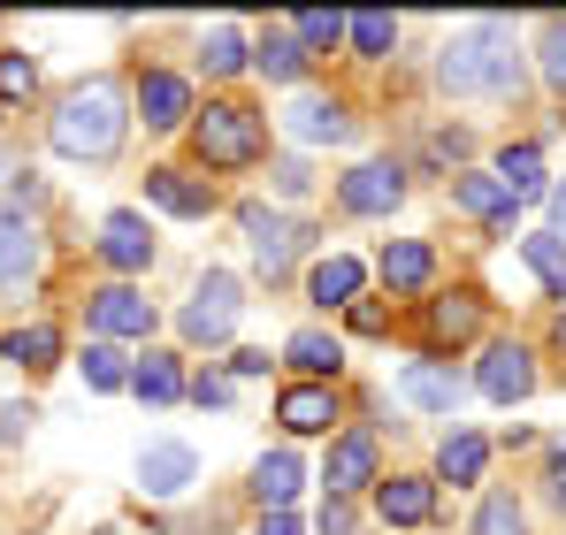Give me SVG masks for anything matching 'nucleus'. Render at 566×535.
<instances>
[{
    "label": "nucleus",
    "mask_w": 566,
    "mask_h": 535,
    "mask_svg": "<svg viewBox=\"0 0 566 535\" xmlns=\"http://www.w3.org/2000/svg\"><path fill=\"white\" fill-rule=\"evenodd\" d=\"M437 85L452 99H521V39L505 15H474L437 54Z\"/></svg>",
    "instance_id": "1"
},
{
    "label": "nucleus",
    "mask_w": 566,
    "mask_h": 535,
    "mask_svg": "<svg viewBox=\"0 0 566 535\" xmlns=\"http://www.w3.org/2000/svg\"><path fill=\"white\" fill-rule=\"evenodd\" d=\"M54 154L70 161H115L123 138H130V115H123V85L115 77H85L54 99V123H46Z\"/></svg>",
    "instance_id": "2"
},
{
    "label": "nucleus",
    "mask_w": 566,
    "mask_h": 535,
    "mask_svg": "<svg viewBox=\"0 0 566 535\" xmlns=\"http://www.w3.org/2000/svg\"><path fill=\"white\" fill-rule=\"evenodd\" d=\"M191 146L207 169H253L269 154V123L245 99H207V107H191Z\"/></svg>",
    "instance_id": "3"
},
{
    "label": "nucleus",
    "mask_w": 566,
    "mask_h": 535,
    "mask_svg": "<svg viewBox=\"0 0 566 535\" xmlns=\"http://www.w3.org/2000/svg\"><path fill=\"white\" fill-rule=\"evenodd\" d=\"M238 314H245V283H238L230 268H207L199 291L185 298V314H177V329H185L191 345H222V337L238 329Z\"/></svg>",
    "instance_id": "4"
},
{
    "label": "nucleus",
    "mask_w": 566,
    "mask_h": 535,
    "mask_svg": "<svg viewBox=\"0 0 566 535\" xmlns=\"http://www.w3.org/2000/svg\"><path fill=\"white\" fill-rule=\"evenodd\" d=\"M85 322H93L99 345H115V337H154V298L138 291V283H99L93 298H85Z\"/></svg>",
    "instance_id": "5"
},
{
    "label": "nucleus",
    "mask_w": 566,
    "mask_h": 535,
    "mask_svg": "<svg viewBox=\"0 0 566 535\" xmlns=\"http://www.w3.org/2000/svg\"><path fill=\"white\" fill-rule=\"evenodd\" d=\"M238 222H245V245H253V268H261L269 283H276L283 268H291L298 253H306V230H298V222H283L276 207H238Z\"/></svg>",
    "instance_id": "6"
},
{
    "label": "nucleus",
    "mask_w": 566,
    "mask_h": 535,
    "mask_svg": "<svg viewBox=\"0 0 566 535\" xmlns=\"http://www.w3.org/2000/svg\"><path fill=\"white\" fill-rule=\"evenodd\" d=\"M460 398H468V382H460L444 359L398 367V406H413V413H460Z\"/></svg>",
    "instance_id": "7"
},
{
    "label": "nucleus",
    "mask_w": 566,
    "mask_h": 535,
    "mask_svg": "<svg viewBox=\"0 0 566 535\" xmlns=\"http://www.w3.org/2000/svg\"><path fill=\"white\" fill-rule=\"evenodd\" d=\"M99 261L115 268V275H146L154 268V230H146V214H130V207H115L107 222H99Z\"/></svg>",
    "instance_id": "8"
},
{
    "label": "nucleus",
    "mask_w": 566,
    "mask_h": 535,
    "mask_svg": "<svg viewBox=\"0 0 566 535\" xmlns=\"http://www.w3.org/2000/svg\"><path fill=\"white\" fill-rule=\"evenodd\" d=\"M283 130H291L298 146H345V138H353V115H345V99L298 92V99L283 107Z\"/></svg>",
    "instance_id": "9"
},
{
    "label": "nucleus",
    "mask_w": 566,
    "mask_h": 535,
    "mask_svg": "<svg viewBox=\"0 0 566 535\" xmlns=\"http://www.w3.org/2000/svg\"><path fill=\"white\" fill-rule=\"evenodd\" d=\"M398 199H406V169L398 161H360L353 177L337 183V207L345 214H390Z\"/></svg>",
    "instance_id": "10"
},
{
    "label": "nucleus",
    "mask_w": 566,
    "mask_h": 535,
    "mask_svg": "<svg viewBox=\"0 0 566 535\" xmlns=\"http://www.w3.org/2000/svg\"><path fill=\"white\" fill-rule=\"evenodd\" d=\"M474 382H482V398H497V406H521V398L536 390V353H528V345H490Z\"/></svg>",
    "instance_id": "11"
},
{
    "label": "nucleus",
    "mask_w": 566,
    "mask_h": 535,
    "mask_svg": "<svg viewBox=\"0 0 566 535\" xmlns=\"http://www.w3.org/2000/svg\"><path fill=\"white\" fill-rule=\"evenodd\" d=\"M138 115H146V130H185L191 123V85L177 70H138Z\"/></svg>",
    "instance_id": "12"
},
{
    "label": "nucleus",
    "mask_w": 566,
    "mask_h": 535,
    "mask_svg": "<svg viewBox=\"0 0 566 535\" xmlns=\"http://www.w3.org/2000/svg\"><path fill=\"white\" fill-rule=\"evenodd\" d=\"M452 207H460V214H474V222H490L497 238H513V214H521V199H513L497 177H482V169L452 177Z\"/></svg>",
    "instance_id": "13"
},
{
    "label": "nucleus",
    "mask_w": 566,
    "mask_h": 535,
    "mask_svg": "<svg viewBox=\"0 0 566 535\" xmlns=\"http://www.w3.org/2000/svg\"><path fill=\"white\" fill-rule=\"evenodd\" d=\"M199 482V451L191 444H146L138 451V490L146 497H185Z\"/></svg>",
    "instance_id": "14"
},
{
    "label": "nucleus",
    "mask_w": 566,
    "mask_h": 535,
    "mask_svg": "<svg viewBox=\"0 0 566 535\" xmlns=\"http://www.w3.org/2000/svg\"><path fill=\"white\" fill-rule=\"evenodd\" d=\"M322 482H329V497H353V490H376V437L368 429H353V437H337L329 444V466H322Z\"/></svg>",
    "instance_id": "15"
},
{
    "label": "nucleus",
    "mask_w": 566,
    "mask_h": 535,
    "mask_svg": "<svg viewBox=\"0 0 566 535\" xmlns=\"http://www.w3.org/2000/svg\"><path fill=\"white\" fill-rule=\"evenodd\" d=\"M276 421L291 437H329V429H337V390H329V382H291L276 398Z\"/></svg>",
    "instance_id": "16"
},
{
    "label": "nucleus",
    "mask_w": 566,
    "mask_h": 535,
    "mask_svg": "<svg viewBox=\"0 0 566 535\" xmlns=\"http://www.w3.org/2000/svg\"><path fill=\"white\" fill-rule=\"evenodd\" d=\"M376 513L390 521V528L437 521V482H429V474H390V482H376Z\"/></svg>",
    "instance_id": "17"
},
{
    "label": "nucleus",
    "mask_w": 566,
    "mask_h": 535,
    "mask_svg": "<svg viewBox=\"0 0 566 535\" xmlns=\"http://www.w3.org/2000/svg\"><path fill=\"white\" fill-rule=\"evenodd\" d=\"M306 62H314V54L291 39V23H269V31L253 39V70H261L269 85H298V77H306Z\"/></svg>",
    "instance_id": "18"
},
{
    "label": "nucleus",
    "mask_w": 566,
    "mask_h": 535,
    "mask_svg": "<svg viewBox=\"0 0 566 535\" xmlns=\"http://www.w3.org/2000/svg\"><path fill=\"white\" fill-rule=\"evenodd\" d=\"M360 283H368V268L353 261V253H329V261H314V275H306V298L329 314V306H353Z\"/></svg>",
    "instance_id": "19"
},
{
    "label": "nucleus",
    "mask_w": 566,
    "mask_h": 535,
    "mask_svg": "<svg viewBox=\"0 0 566 535\" xmlns=\"http://www.w3.org/2000/svg\"><path fill=\"white\" fill-rule=\"evenodd\" d=\"M474 329H482V298H474V291L437 298V306H429V359L444 353V345H468Z\"/></svg>",
    "instance_id": "20"
},
{
    "label": "nucleus",
    "mask_w": 566,
    "mask_h": 535,
    "mask_svg": "<svg viewBox=\"0 0 566 535\" xmlns=\"http://www.w3.org/2000/svg\"><path fill=\"white\" fill-rule=\"evenodd\" d=\"M376 275L390 283V291H429V275H437V253H429L421 238H390V245H382V261H376Z\"/></svg>",
    "instance_id": "21"
},
{
    "label": "nucleus",
    "mask_w": 566,
    "mask_h": 535,
    "mask_svg": "<svg viewBox=\"0 0 566 535\" xmlns=\"http://www.w3.org/2000/svg\"><path fill=\"white\" fill-rule=\"evenodd\" d=\"M146 199H154V207H169V214H185V222L214 214V191H207V183H191L185 169H146Z\"/></svg>",
    "instance_id": "22"
},
{
    "label": "nucleus",
    "mask_w": 566,
    "mask_h": 535,
    "mask_svg": "<svg viewBox=\"0 0 566 535\" xmlns=\"http://www.w3.org/2000/svg\"><path fill=\"white\" fill-rule=\"evenodd\" d=\"M298 482H306V466H298V451H261V466H253V497H261L269 513H291V497H298Z\"/></svg>",
    "instance_id": "23"
},
{
    "label": "nucleus",
    "mask_w": 566,
    "mask_h": 535,
    "mask_svg": "<svg viewBox=\"0 0 566 535\" xmlns=\"http://www.w3.org/2000/svg\"><path fill=\"white\" fill-rule=\"evenodd\" d=\"M283 359L306 375V382H329L337 367H345V345L329 337V329H291V345H283Z\"/></svg>",
    "instance_id": "24"
},
{
    "label": "nucleus",
    "mask_w": 566,
    "mask_h": 535,
    "mask_svg": "<svg viewBox=\"0 0 566 535\" xmlns=\"http://www.w3.org/2000/svg\"><path fill=\"white\" fill-rule=\"evenodd\" d=\"M39 261H46V253H39V230L8 214V222H0V283H31Z\"/></svg>",
    "instance_id": "25"
},
{
    "label": "nucleus",
    "mask_w": 566,
    "mask_h": 535,
    "mask_svg": "<svg viewBox=\"0 0 566 535\" xmlns=\"http://www.w3.org/2000/svg\"><path fill=\"white\" fill-rule=\"evenodd\" d=\"M130 390H138L146 406H177V398H185V367H177L169 353H146L138 367H130Z\"/></svg>",
    "instance_id": "26"
},
{
    "label": "nucleus",
    "mask_w": 566,
    "mask_h": 535,
    "mask_svg": "<svg viewBox=\"0 0 566 535\" xmlns=\"http://www.w3.org/2000/svg\"><path fill=\"white\" fill-rule=\"evenodd\" d=\"M0 353L15 359V367H54V359H62V329H54V322H23V329L0 337Z\"/></svg>",
    "instance_id": "27"
},
{
    "label": "nucleus",
    "mask_w": 566,
    "mask_h": 535,
    "mask_svg": "<svg viewBox=\"0 0 566 535\" xmlns=\"http://www.w3.org/2000/svg\"><path fill=\"white\" fill-rule=\"evenodd\" d=\"M482 466H490V444H482L474 429H452L444 451H437V474H444V482H482Z\"/></svg>",
    "instance_id": "28"
},
{
    "label": "nucleus",
    "mask_w": 566,
    "mask_h": 535,
    "mask_svg": "<svg viewBox=\"0 0 566 535\" xmlns=\"http://www.w3.org/2000/svg\"><path fill=\"white\" fill-rule=\"evenodd\" d=\"M490 177L505 183L513 199H536V191H544V146H505Z\"/></svg>",
    "instance_id": "29"
},
{
    "label": "nucleus",
    "mask_w": 566,
    "mask_h": 535,
    "mask_svg": "<svg viewBox=\"0 0 566 535\" xmlns=\"http://www.w3.org/2000/svg\"><path fill=\"white\" fill-rule=\"evenodd\" d=\"M345 39H353V54H360V62H382V54L398 46V15L360 8V15H345Z\"/></svg>",
    "instance_id": "30"
},
{
    "label": "nucleus",
    "mask_w": 566,
    "mask_h": 535,
    "mask_svg": "<svg viewBox=\"0 0 566 535\" xmlns=\"http://www.w3.org/2000/svg\"><path fill=\"white\" fill-rule=\"evenodd\" d=\"M521 261L536 268V283H544L552 298H566V245L552 238V230H536V238H521Z\"/></svg>",
    "instance_id": "31"
},
{
    "label": "nucleus",
    "mask_w": 566,
    "mask_h": 535,
    "mask_svg": "<svg viewBox=\"0 0 566 535\" xmlns=\"http://www.w3.org/2000/svg\"><path fill=\"white\" fill-rule=\"evenodd\" d=\"M468 535H528V513H521V497L513 490H490L482 505H474V528Z\"/></svg>",
    "instance_id": "32"
},
{
    "label": "nucleus",
    "mask_w": 566,
    "mask_h": 535,
    "mask_svg": "<svg viewBox=\"0 0 566 535\" xmlns=\"http://www.w3.org/2000/svg\"><path fill=\"white\" fill-rule=\"evenodd\" d=\"M291 39L306 54H329V46H345V15L337 8H306V15H291Z\"/></svg>",
    "instance_id": "33"
},
{
    "label": "nucleus",
    "mask_w": 566,
    "mask_h": 535,
    "mask_svg": "<svg viewBox=\"0 0 566 535\" xmlns=\"http://www.w3.org/2000/svg\"><path fill=\"white\" fill-rule=\"evenodd\" d=\"M199 62H207V77H238L253 54H245V39H238V23H214L207 31V46H199Z\"/></svg>",
    "instance_id": "34"
},
{
    "label": "nucleus",
    "mask_w": 566,
    "mask_h": 535,
    "mask_svg": "<svg viewBox=\"0 0 566 535\" xmlns=\"http://www.w3.org/2000/svg\"><path fill=\"white\" fill-rule=\"evenodd\" d=\"M536 62H544V85L566 99V15H544V31H536Z\"/></svg>",
    "instance_id": "35"
},
{
    "label": "nucleus",
    "mask_w": 566,
    "mask_h": 535,
    "mask_svg": "<svg viewBox=\"0 0 566 535\" xmlns=\"http://www.w3.org/2000/svg\"><path fill=\"white\" fill-rule=\"evenodd\" d=\"M85 382H93V390H130V359L93 337V345H85Z\"/></svg>",
    "instance_id": "36"
},
{
    "label": "nucleus",
    "mask_w": 566,
    "mask_h": 535,
    "mask_svg": "<svg viewBox=\"0 0 566 535\" xmlns=\"http://www.w3.org/2000/svg\"><path fill=\"white\" fill-rule=\"evenodd\" d=\"M39 92V62L31 54H0V107L8 99H31Z\"/></svg>",
    "instance_id": "37"
},
{
    "label": "nucleus",
    "mask_w": 566,
    "mask_h": 535,
    "mask_svg": "<svg viewBox=\"0 0 566 535\" xmlns=\"http://www.w3.org/2000/svg\"><path fill=\"white\" fill-rule=\"evenodd\" d=\"M31 421H39V406H31V398H0V444H23V437H31Z\"/></svg>",
    "instance_id": "38"
},
{
    "label": "nucleus",
    "mask_w": 566,
    "mask_h": 535,
    "mask_svg": "<svg viewBox=\"0 0 566 535\" xmlns=\"http://www.w3.org/2000/svg\"><path fill=\"white\" fill-rule=\"evenodd\" d=\"M276 191H283V199H306V191H314V169H306L298 154H291V161H276Z\"/></svg>",
    "instance_id": "39"
},
{
    "label": "nucleus",
    "mask_w": 566,
    "mask_h": 535,
    "mask_svg": "<svg viewBox=\"0 0 566 535\" xmlns=\"http://www.w3.org/2000/svg\"><path fill=\"white\" fill-rule=\"evenodd\" d=\"M199 406H230V375H199V382H185Z\"/></svg>",
    "instance_id": "40"
},
{
    "label": "nucleus",
    "mask_w": 566,
    "mask_h": 535,
    "mask_svg": "<svg viewBox=\"0 0 566 535\" xmlns=\"http://www.w3.org/2000/svg\"><path fill=\"white\" fill-rule=\"evenodd\" d=\"M345 314H353V329H360V337H376V329H382V306H376V298H353Z\"/></svg>",
    "instance_id": "41"
},
{
    "label": "nucleus",
    "mask_w": 566,
    "mask_h": 535,
    "mask_svg": "<svg viewBox=\"0 0 566 535\" xmlns=\"http://www.w3.org/2000/svg\"><path fill=\"white\" fill-rule=\"evenodd\" d=\"M322 535H353V505H345V497L322 505Z\"/></svg>",
    "instance_id": "42"
},
{
    "label": "nucleus",
    "mask_w": 566,
    "mask_h": 535,
    "mask_svg": "<svg viewBox=\"0 0 566 535\" xmlns=\"http://www.w3.org/2000/svg\"><path fill=\"white\" fill-rule=\"evenodd\" d=\"M552 238H559V245H566V183H559V191H552Z\"/></svg>",
    "instance_id": "43"
},
{
    "label": "nucleus",
    "mask_w": 566,
    "mask_h": 535,
    "mask_svg": "<svg viewBox=\"0 0 566 535\" xmlns=\"http://www.w3.org/2000/svg\"><path fill=\"white\" fill-rule=\"evenodd\" d=\"M261 535H298V521H291V513H269V521H261Z\"/></svg>",
    "instance_id": "44"
},
{
    "label": "nucleus",
    "mask_w": 566,
    "mask_h": 535,
    "mask_svg": "<svg viewBox=\"0 0 566 535\" xmlns=\"http://www.w3.org/2000/svg\"><path fill=\"white\" fill-rule=\"evenodd\" d=\"M552 345H559V353H566V314H559V322H552Z\"/></svg>",
    "instance_id": "45"
},
{
    "label": "nucleus",
    "mask_w": 566,
    "mask_h": 535,
    "mask_svg": "<svg viewBox=\"0 0 566 535\" xmlns=\"http://www.w3.org/2000/svg\"><path fill=\"white\" fill-rule=\"evenodd\" d=\"M559 505H566V482H559Z\"/></svg>",
    "instance_id": "46"
}]
</instances>
